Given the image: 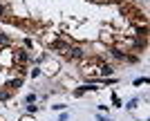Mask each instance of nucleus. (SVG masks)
Segmentation results:
<instances>
[{
  "instance_id": "obj_1",
  "label": "nucleus",
  "mask_w": 150,
  "mask_h": 121,
  "mask_svg": "<svg viewBox=\"0 0 150 121\" xmlns=\"http://www.w3.org/2000/svg\"><path fill=\"white\" fill-rule=\"evenodd\" d=\"M47 47H50L52 52H58V54H67V50L72 47V40H65V38H54L47 43Z\"/></svg>"
},
{
  "instance_id": "obj_2",
  "label": "nucleus",
  "mask_w": 150,
  "mask_h": 121,
  "mask_svg": "<svg viewBox=\"0 0 150 121\" xmlns=\"http://www.w3.org/2000/svg\"><path fill=\"white\" fill-rule=\"evenodd\" d=\"M13 63L16 65L29 63V52H27L25 47H16V50H13Z\"/></svg>"
},
{
  "instance_id": "obj_3",
  "label": "nucleus",
  "mask_w": 150,
  "mask_h": 121,
  "mask_svg": "<svg viewBox=\"0 0 150 121\" xmlns=\"http://www.w3.org/2000/svg\"><path fill=\"white\" fill-rule=\"evenodd\" d=\"M65 56H69L72 61H83V58H85V50H83L81 45L72 43V47L67 50V54H65Z\"/></svg>"
},
{
  "instance_id": "obj_4",
  "label": "nucleus",
  "mask_w": 150,
  "mask_h": 121,
  "mask_svg": "<svg viewBox=\"0 0 150 121\" xmlns=\"http://www.w3.org/2000/svg\"><path fill=\"white\" fill-rule=\"evenodd\" d=\"M20 85H23V79H20V76H11L9 81H7L5 88H9V90H18Z\"/></svg>"
},
{
  "instance_id": "obj_5",
  "label": "nucleus",
  "mask_w": 150,
  "mask_h": 121,
  "mask_svg": "<svg viewBox=\"0 0 150 121\" xmlns=\"http://www.w3.org/2000/svg\"><path fill=\"white\" fill-rule=\"evenodd\" d=\"M112 72H114V65H110V63H103V65L99 67V76H110Z\"/></svg>"
},
{
  "instance_id": "obj_6",
  "label": "nucleus",
  "mask_w": 150,
  "mask_h": 121,
  "mask_svg": "<svg viewBox=\"0 0 150 121\" xmlns=\"http://www.w3.org/2000/svg\"><path fill=\"white\" fill-rule=\"evenodd\" d=\"M9 47H11V38L5 32H0V50H9Z\"/></svg>"
},
{
  "instance_id": "obj_7",
  "label": "nucleus",
  "mask_w": 150,
  "mask_h": 121,
  "mask_svg": "<svg viewBox=\"0 0 150 121\" xmlns=\"http://www.w3.org/2000/svg\"><path fill=\"white\" fill-rule=\"evenodd\" d=\"M13 96V90H9V88H0V101H9Z\"/></svg>"
},
{
  "instance_id": "obj_8",
  "label": "nucleus",
  "mask_w": 150,
  "mask_h": 121,
  "mask_svg": "<svg viewBox=\"0 0 150 121\" xmlns=\"http://www.w3.org/2000/svg\"><path fill=\"white\" fill-rule=\"evenodd\" d=\"M45 72H47V74H54V72H58V63H47V65H45Z\"/></svg>"
},
{
  "instance_id": "obj_9",
  "label": "nucleus",
  "mask_w": 150,
  "mask_h": 121,
  "mask_svg": "<svg viewBox=\"0 0 150 121\" xmlns=\"http://www.w3.org/2000/svg\"><path fill=\"white\" fill-rule=\"evenodd\" d=\"M36 112H38V105H36V103H29V105H27V115H31V117H34Z\"/></svg>"
},
{
  "instance_id": "obj_10",
  "label": "nucleus",
  "mask_w": 150,
  "mask_h": 121,
  "mask_svg": "<svg viewBox=\"0 0 150 121\" xmlns=\"http://www.w3.org/2000/svg\"><path fill=\"white\" fill-rule=\"evenodd\" d=\"M36 99H38V96L31 92V94H27V96H25V103H27V105H29V103H36Z\"/></svg>"
},
{
  "instance_id": "obj_11",
  "label": "nucleus",
  "mask_w": 150,
  "mask_h": 121,
  "mask_svg": "<svg viewBox=\"0 0 150 121\" xmlns=\"http://www.w3.org/2000/svg\"><path fill=\"white\" fill-rule=\"evenodd\" d=\"M23 43H25V50H27V52H29V50H34V40H31V38H25Z\"/></svg>"
},
{
  "instance_id": "obj_12",
  "label": "nucleus",
  "mask_w": 150,
  "mask_h": 121,
  "mask_svg": "<svg viewBox=\"0 0 150 121\" xmlns=\"http://www.w3.org/2000/svg\"><path fill=\"white\" fill-rule=\"evenodd\" d=\"M29 76H31V79H36V76H40V67H31V72H29Z\"/></svg>"
},
{
  "instance_id": "obj_13",
  "label": "nucleus",
  "mask_w": 150,
  "mask_h": 121,
  "mask_svg": "<svg viewBox=\"0 0 150 121\" xmlns=\"http://www.w3.org/2000/svg\"><path fill=\"white\" fill-rule=\"evenodd\" d=\"M67 117H69V112H65V110H61V115H58V119H56V121H67Z\"/></svg>"
},
{
  "instance_id": "obj_14",
  "label": "nucleus",
  "mask_w": 150,
  "mask_h": 121,
  "mask_svg": "<svg viewBox=\"0 0 150 121\" xmlns=\"http://www.w3.org/2000/svg\"><path fill=\"white\" fill-rule=\"evenodd\" d=\"M137 103H139V99H132V101L128 103V110H132V108H137Z\"/></svg>"
},
{
  "instance_id": "obj_15",
  "label": "nucleus",
  "mask_w": 150,
  "mask_h": 121,
  "mask_svg": "<svg viewBox=\"0 0 150 121\" xmlns=\"http://www.w3.org/2000/svg\"><path fill=\"white\" fill-rule=\"evenodd\" d=\"M112 103H114V105H117V108H119V105H121V99H119V96H117V94H114V96H112Z\"/></svg>"
},
{
  "instance_id": "obj_16",
  "label": "nucleus",
  "mask_w": 150,
  "mask_h": 121,
  "mask_svg": "<svg viewBox=\"0 0 150 121\" xmlns=\"http://www.w3.org/2000/svg\"><path fill=\"white\" fill-rule=\"evenodd\" d=\"M90 2H96V5H103V2H108V0H90Z\"/></svg>"
},
{
  "instance_id": "obj_17",
  "label": "nucleus",
  "mask_w": 150,
  "mask_h": 121,
  "mask_svg": "<svg viewBox=\"0 0 150 121\" xmlns=\"http://www.w3.org/2000/svg\"><path fill=\"white\" fill-rule=\"evenodd\" d=\"M20 121H34V117H31V115H27L25 119H20Z\"/></svg>"
}]
</instances>
